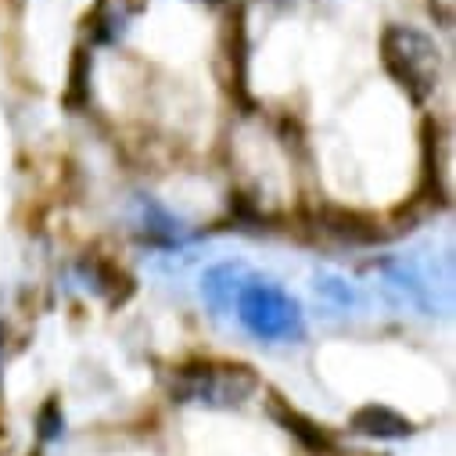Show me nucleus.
Returning <instances> with one entry per match:
<instances>
[{
    "label": "nucleus",
    "mask_w": 456,
    "mask_h": 456,
    "mask_svg": "<svg viewBox=\"0 0 456 456\" xmlns=\"http://www.w3.org/2000/svg\"><path fill=\"white\" fill-rule=\"evenodd\" d=\"M295 313H298V305L288 295H281L273 284H256L241 295V316L263 338L291 334V323L298 320Z\"/></svg>",
    "instance_id": "obj_1"
}]
</instances>
